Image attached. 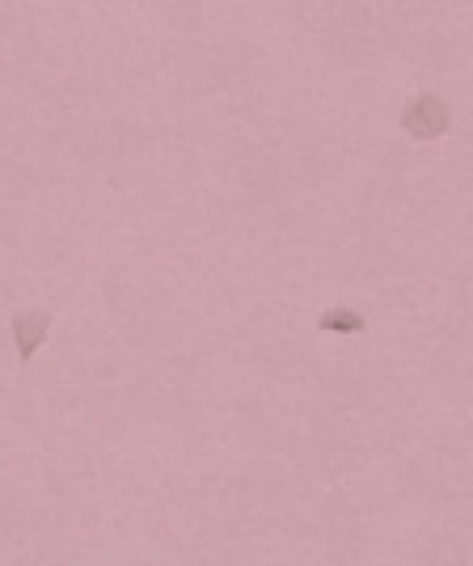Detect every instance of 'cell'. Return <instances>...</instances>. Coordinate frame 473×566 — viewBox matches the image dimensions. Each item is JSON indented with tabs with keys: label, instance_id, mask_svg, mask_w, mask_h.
I'll return each mask as SVG.
<instances>
[{
	"label": "cell",
	"instance_id": "1",
	"mask_svg": "<svg viewBox=\"0 0 473 566\" xmlns=\"http://www.w3.org/2000/svg\"><path fill=\"white\" fill-rule=\"evenodd\" d=\"M402 127H406L410 140H440L452 127V110H448V102L440 98V93H419V98L406 102Z\"/></svg>",
	"mask_w": 473,
	"mask_h": 566
},
{
	"label": "cell",
	"instance_id": "2",
	"mask_svg": "<svg viewBox=\"0 0 473 566\" xmlns=\"http://www.w3.org/2000/svg\"><path fill=\"white\" fill-rule=\"evenodd\" d=\"M51 334V313L47 309H17L13 313V347L17 360H34V351H43Z\"/></svg>",
	"mask_w": 473,
	"mask_h": 566
},
{
	"label": "cell",
	"instance_id": "3",
	"mask_svg": "<svg viewBox=\"0 0 473 566\" xmlns=\"http://www.w3.org/2000/svg\"><path fill=\"white\" fill-rule=\"evenodd\" d=\"M317 330H326V334H364L368 317L359 309H326L317 317Z\"/></svg>",
	"mask_w": 473,
	"mask_h": 566
}]
</instances>
